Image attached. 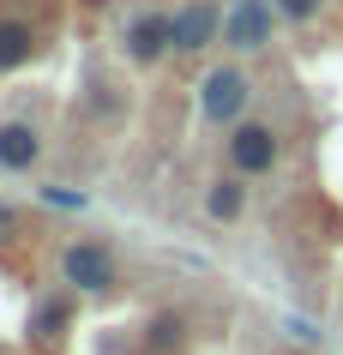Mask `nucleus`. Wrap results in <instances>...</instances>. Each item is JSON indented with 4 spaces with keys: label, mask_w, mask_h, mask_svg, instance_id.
Wrapping results in <instances>:
<instances>
[{
    "label": "nucleus",
    "mask_w": 343,
    "mask_h": 355,
    "mask_svg": "<svg viewBox=\"0 0 343 355\" xmlns=\"http://www.w3.org/2000/svg\"><path fill=\"white\" fill-rule=\"evenodd\" d=\"M42 199L60 211H85V193H67V187H42Z\"/></svg>",
    "instance_id": "ddd939ff"
},
{
    "label": "nucleus",
    "mask_w": 343,
    "mask_h": 355,
    "mask_svg": "<svg viewBox=\"0 0 343 355\" xmlns=\"http://www.w3.org/2000/svg\"><path fill=\"white\" fill-rule=\"evenodd\" d=\"M60 325H67V301H42L37 319H30V331H37V337H60Z\"/></svg>",
    "instance_id": "9d476101"
},
{
    "label": "nucleus",
    "mask_w": 343,
    "mask_h": 355,
    "mask_svg": "<svg viewBox=\"0 0 343 355\" xmlns=\"http://www.w3.org/2000/svg\"><path fill=\"white\" fill-rule=\"evenodd\" d=\"M42 157V139L30 121H6L0 127V168H30Z\"/></svg>",
    "instance_id": "6e6552de"
},
{
    "label": "nucleus",
    "mask_w": 343,
    "mask_h": 355,
    "mask_svg": "<svg viewBox=\"0 0 343 355\" xmlns=\"http://www.w3.org/2000/svg\"><path fill=\"white\" fill-rule=\"evenodd\" d=\"M30 49H37L30 19H19V12H0V73L24 67V60H30Z\"/></svg>",
    "instance_id": "1a4fd4ad"
},
{
    "label": "nucleus",
    "mask_w": 343,
    "mask_h": 355,
    "mask_svg": "<svg viewBox=\"0 0 343 355\" xmlns=\"http://www.w3.org/2000/svg\"><path fill=\"white\" fill-rule=\"evenodd\" d=\"M151 343H157V349H169V343H181V319H157Z\"/></svg>",
    "instance_id": "4468645a"
},
{
    "label": "nucleus",
    "mask_w": 343,
    "mask_h": 355,
    "mask_svg": "<svg viewBox=\"0 0 343 355\" xmlns=\"http://www.w3.org/2000/svg\"><path fill=\"white\" fill-rule=\"evenodd\" d=\"M277 157H283L277 127H265V121H235V127H229V168H235V175L259 181V175L277 168Z\"/></svg>",
    "instance_id": "f03ea898"
},
{
    "label": "nucleus",
    "mask_w": 343,
    "mask_h": 355,
    "mask_svg": "<svg viewBox=\"0 0 343 355\" xmlns=\"http://www.w3.org/2000/svg\"><path fill=\"white\" fill-rule=\"evenodd\" d=\"M247 103H253V78L241 67H211L199 78V114H205L211 127H235L247 114Z\"/></svg>",
    "instance_id": "f257e3e1"
},
{
    "label": "nucleus",
    "mask_w": 343,
    "mask_h": 355,
    "mask_svg": "<svg viewBox=\"0 0 343 355\" xmlns=\"http://www.w3.org/2000/svg\"><path fill=\"white\" fill-rule=\"evenodd\" d=\"M277 12H283L289 24H313L325 12V0H277Z\"/></svg>",
    "instance_id": "9b49d317"
},
{
    "label": "nucleus",
    "mask_w": 343,
    "mask_h": 355,
    "mask_svg": "<svg viewBox=\"0 0 343 355\" xmlns=\"http://www.w3.org/2000/svg\"><path fill=\"white\" fill-rule=\"evenodd\" d=\"M169 49H175V19L169 12H139V19L127 24V55H133L139 67L163 60Z\"/></svg>",
    "instance_id": "423d86ee"
},
{
    "label": "nucleus",
    "mask_w": 343,
    "mask_h": 355,
    "mask_svg": "<svg viewBox=\"0 0 343 355\" xmlns=\"http://www.w3.org/2000/svg\"><path fill=\"white\" fill-rule=\"evenodd\" d=\"M169 19H175V55H205L211 42H223V6L217 0H187Z\"/></svg>",
    "instance_id": "39448f33"
},
{
    "label": "nucleus",
    "mask_w": 343,
    "mask_h": 355,
    "mask_svg": "<svg viewBox=\"0 0 343 355\" xmlns=\"http://www.w3.org/2000/svg\"><path fill=\"white\" fill-rule=\"evenodd\" d=\"M60 277L73 283V289H85V295H109L114 283H121V265H114V253L103 241H73L60 253Z\"/></svg>",
    "instance_id": "20e7f679"
},
{
    "label": "nucleus",
    "mask_w": 343,
    "mask_h": 355,
    "mask_svg": "<svg viewBox=\"0 0 343 355\" xmlns=\"http://www.w3.org/2000/svg\"><path fill=\"white\" fill-rule=\"evenodd\" d=\"M277 0H235L223 12V42L235 49V55H259V49H271V37H277Z\"/></svg>",
    "instance_id": "7ed1b4c3"
},
{
    "label": "nucleus",
    "mask_w": 343,
    "mask_h": 355,
    "mask_svg": "<svg viewBox=\"0 0 343 355\" xmlns=\"http://www.w3.org/2000/svg\"><path fill=\"white\" fill-rule=\"evenodd\" d=\"M19 235H24L19 211H12V205H0V247H12V241H19Z\"/></svg>",
    "instance_id": "f8f14e48"
},
{
    "label": "nucleus",
    "mask_w": 343,
    "mask_h": 355,
    "mask_svg": "<svg viewBox=\"0 0 343 355\" xmlns=\"http://www.w3.org/2000/svg\"><path fill=\"white\" fill-rule=\"evenodd\" d=\"M205 211L217 217V223H235V217L247 211V175H235V168L217 175V181L205 187Z\"/></svg>",
    "instance_id": "0eeeda50"
}]
</instances>
